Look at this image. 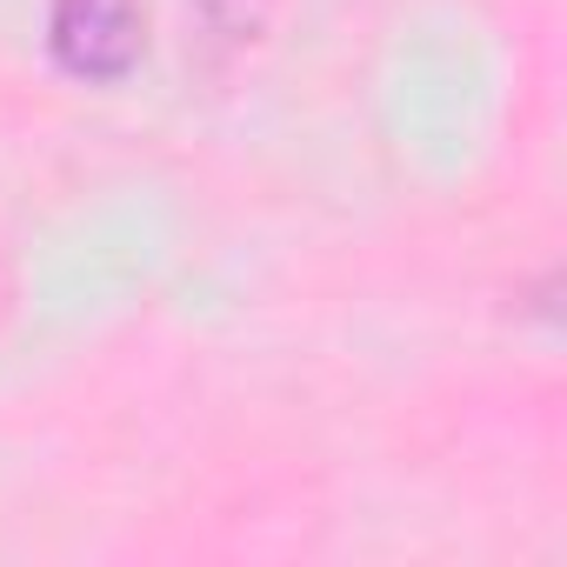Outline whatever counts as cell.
<instances>
[{"label": "cell", "mask_w": 567, "mask_h": 567, "mask_svg": "<svg viewBox=\"0 0 567 567\" xmlns=\"http://www.w3.org/2000/svg\"><path fill=\"white\" fill-rule=\"evenodd\" d=\"M48 54L61 74L87 87H114L147 54V14L141 0H54L48 8Z\"/></svg>", "instance_id": "1"}, {"label": "cell", "mask_w": 567, "mask_h": 567, "mask_svg": "<svg viewBox=\"0 0 567 567\" xmlns=\"http://www.w3.org/2000/svg\"><path fill=\"white\" fill-rule=\"evenodd\" d=\"M187 8H194L200 34H207L214 48H247V41L267 28L274 0H187Z\"/></svg>", "instance_id": "2"}]
</instances>
